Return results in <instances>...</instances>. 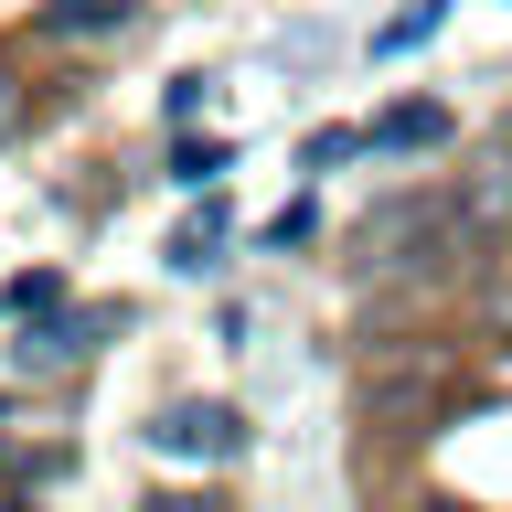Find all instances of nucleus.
Returning a JSON list of instances; mask_svg holds the SVG:
<instances>
[{
    "mask_svg": "<svg viewBox=\"0 0 512 512\" xmlns=\"http://www.w3.org/2000/svg\"><path fill=\"white\" fill-rule=\"evenodd\" d=\"M491 214H502V224H512V160H491V182H480V192H470V224H491Z\"/></svg>",
    "mask_w": 512,
    "mask_h": 512,
    "instance_id": "5",
    "label": "nucleus"
},
{
    "mask_svg": "<svg viewBox=\"0 0 512 512\" xmlns=\"http://www.w3.org/2000/svg\"><path fill=\"white\" fill-rule=\"evenodd\" d=\"M43 22H54V32H118V22H128V0H54Z\"/></svg>",
    "mask_w": 512,
    "mask_h": 512,
    "instance_id": "3",
    "label": "nucleus"
},
{
    "mask_svg": "<svg viewBox=\"0 0 512 512\" xmlns=\"http://www.w3.org/2000/svg\"><path fill=\"white\" fill-rule=\"evenodd\" d=\"M11 128H22V96H11V75H0V139H11Z\"/></svg>",
    "mask_w": 512,
    "mask_h": 512,
    "instance_id": "6",
    "label": "nucleus"
},
{
    "mask_svg": "<svg viewBox=\"0 0 512 512\" xmlns=\"http://www.w3.org/2000/svg\"><path fill=\"white\" fill-rule=\"evenodd\" d=\"M214 139H182V150H171V182H182V192H203V182H214Z\"/></svg>",
    "mask_w": 512,
    "mask_h": 512,
    "instance_id": "4",
    "label": "nucleus"
},
{
    "mask_svg": "<svg viewBox=\"0 0 512 512\" xmlns=\"http://www.w3.org/2000/svg\"><path fill=\"white\" fill-rule=\"evenodd\" d=\"M502 331H512V299H502Z\"/></svg>",
    "mask_w": 512,
    "mask_h": 512,
    "instance_id": "7",
    "label": "nucleus"
},
{
    "mask_svg": "<svg viewBox=\"0 0 512 512\" xmlns=\"http://www.w3.org/2000/svg\"><path fill=\"white\" fill-rule=\"evenodd\" d=\"M150 448H171V459H235L246 448V416L235 406H171L150 427Z\"/></svg>",
    "mask_w": 512,
    "mask_h": 512,
    "instance_id": "1",
    "label": "nucleus"
},
{
    "mask_svg": "<svg viewBox=\"0 0 512 512\" xmlns=\"http://www.w3.org/2000/svg\"><path fill=\"white\" fill-rule=\"evenodd\" d=\"M427 139H448V107H384L374 118V150H427Z\"/></svg>",
    "mask_w": 512,
    "mask_h": 512,
    "instance_id": "2",
    "label": "nucleus"
}]
</instances>
